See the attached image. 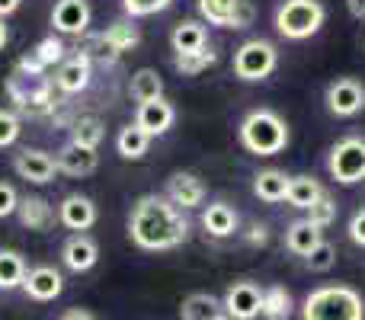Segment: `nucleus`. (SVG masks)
<instances>
[{
	"mask_svg": "<svg viewBox=\"0 0 365 320\" xmlns=\"http://www.w3.org/2000/svg\"><path fill=\"white\" fill-rule=\"evenodd\" d=\"M6 42H10V29H6V19H0V51L6 48Z\"/></svg>",
	"mask_w": 365,
	"mask_h": 320,
	"instance_id": "44",
	"label": "nucleus"
},
{
	"mask_svg": "<svg viewBox=\"0 0 365 320\" xmlns=\"http://www.w3.org/2000/svg\"><path fill=\"white\" fill-rule=\"evenodd\" d=\"M218 61V51L208 45V48L195 51V55H182V58H173V68L180 71L182 77H199L202 71H208L212 64Z\"/></svg>",
	"mask_w": 365,
	"mask_h": 320,
	"instance_id": "32",
	"label": "nucleus"
},
{
	"mask_svg": "<svg viewBox=\"0 0 365 320\" xmlns=\"http://www.w3.org/2000/svg\"><path fill=\"white\" fill-rule=\"evenodd\" d=\"M237 138L244 151L257 158H276L289 148V125L272 109H250L237 125Z\"/></svg>",
	"mask_w": 365,
	"mask_h": 320,
	"instance_id": "2",
	"label": "nucleus"
},
{
	"mask_svg": "<svg viewBox=\"0 0 365 320\" xmlns=\"http://www.w3.org/2000/svg\"><path fill=\"white\" fill-rule=\"evenodd\" d=\"M244 240H247V244H250V247H263L266 240H269V227H266V224H259V221H253V224H250V231H244Z\"/></svg>",
	"mask_w": 365,
	"mask_h": 320,
	"instance_id": "40",
	"label": "nucleus"
},
{
	"mask_svg": "<svg viewBox=\"0 0 365 320\" xmlns=\"http://www.w3.org/2000/svg\"><path fill=\"white\" fill-rule=\"evenodd\" d=\"M16 221L26 227V231L45 234L58 224V208L51 205L48 199H42V195H19Z\"/></svg>",
	"mask_w": 365,
	"mask_h": 320,
	"instance_id": "18",
	"label": "nucleus"
},
{
	"mask_svg": "<svg viewBox=\"0 0 365 320\" xmlns=\"http://www.w3.org/2000/svg\"><path fill=\"white\" fill-rule=\"evenodd\" d=\"M218 320H231V317H227V314H225V317H218Z\"/></svg>",
	"mask_w": 365,
	"mask_h": 320,
	"instance_id": "45",
	"label": "nucleus"
},
{
	"mask_svg": "<svg viewBox=\"0 0 365 320\" xmlns=\"http://www.w3.org/2000/svg\"><path fill=\"white\" fill-rule=\"evenodd\" d=\"M64 51H68V48H64V38L51 32V36L38 38L36 48H32V55L38 58V64H42L45 71H48V68H55V64H61V61H64Z\"/></svg>",
	"mask_w": 365,
	"mask_h": 320,
	"instance_id": "33",
	"label": "nucleus"
},
{
	"mask_svg": "<svg viewBox=\"0 0 365 320\" xmlns=\"http://www.w3.org/2000/svg\"><path fill=\"white\" fill-rule=\"evenodd\" d=\"M292 314H295V298H292V291L285 289V285H269V289H263V311H259V317L289 320Z\"/></svg>",
	"mask_w": 365,
	"mask_h": 320,
	"instance_id": "30",
	"label": "nucleus"
},
{
	"mask_svg": "<svg viewBox=\"0 0 365 320\" xmlns=\"http://www.w3.org/2000/svg\"><path fill=\"white\" fill-rule=\"evenodd\" d=\"M327 19V6L321 0H282L276 6V32L289 42H304V38L317 36Z\"/></svg>",
	"mask_w": 365,
	"mask_h": 320,
	"instance_id": "4",
	"label": "nucleus"
},
{
	"mask_svg": "<svg viewBox=\"0 0 365 320\" xmlns=\"http://www.w3.org/2000/svg\"><path fill=\"white\" fill-rule=\"evenodd\" d=\"M170 45H173V58L195 55V51L208 48V29L199 19H180L170 32Z\"/></svg>",
	"mask_w": 365,
	"mask_h": 320,
	"instance_id": "21",
	"label": "nucleus"
},
{
	"mask_svg": "<svg viewBox=\"0 0 365 320\" xmlns=\"http://www.w3.org/2000/svg\"><path fill=\"white\" fill-rule=\"evenodd\" d=\"M19 132H23V122L13 109H4L0 106V151L4 148H13L19 141Z\"/></svg>",
	"mask_w": 365,
	"mask_h": 320,
	"instance_id": "37",
	"label": "nucleus"
},
{
	"mask_svg": "<svg viewBox=\"0 0 365 320\" xmlns=\"http://www.w3.org/2000/svg\"><path fill=\"white\" fill-rule=\"evenodd\" d=\"M173 122H177V109H173V103L164 100V96H160V100H151V103H141V106L135 109V125H138L151 141L170 132Z\"/></svg>",
	"mask_w": 365,
	"mask_h": 320,
	"instance_id": "16",
	"label": "nucleus"
},
{
	"mask_svg": "<svg viewBox=\"0 0 365 320\" xmlns=\"http://www.w3.org/2000/svg\"><path fill=\"white\" fill-rule=\"evenodd\" d=\"M13 173L32 186H48L58 176V160L55 154L42 151V148H19L13 154Z\"/></svg>",
	"mask_w": 365,
	"mask_h": 320,
	"instance_id": "8",
	"label": "nucleus"
},
{
	"mask_svg": "<svg viewBox=\"0 0 365 320\" xmlns=\"http://www.w3.org/2000/svg\"><path fill=\"white\" fill-rule=\"evenodd\" d=\"M164 195L180 208V212H192V208L205 205L208 189L195 173H189V170H177V173H170V180H167Z\"/></svg>",
	"mask_w": 365,
	"mask_h": 320,
	"instance_id": "12",
	"label": "nucleus"
},
{
	"mask_svg": "<svg viewBox=\"0 0 365 320\" xmlns=\"http://www.w3.org/2000/svg\"><path fill=\"white\" fill-rule=\"evenodd\" d=\"M100 212H96V202L83 192H71L58 202V224H64L74 234H87L96 224Z\"/></svg>",
	"mask_w": 365,
	"mask_h": 320,
	"instance_id": "13",
	"label": "nucleus"
},
{
	"mask_svg": "<svg viewBox=\"0 0 365 320\" xmlns=\"http://www.w3.org/2000/svg\"><path fill=\"white\" fill-rule=\"evenodd\" d=\"M96 42H100L113 58H119V55L132 51L135 45L141 42V32H138V26H135V19L125 16V19H115V23H109L106 29L96 36Z\"/></svg>",
	"mask_w": 365,
	"mask_h": 320,
	"instance_id": "20",
	"label": "nucleus"
},
{
	"mask_svg": "<svg viewBox=\"0 0 365 320\" xmlns=\"http://www.w3.org/2000/svg\"><path fill=\"white\" fill-rule=\"evenodd\" d=\"M231 68H234V77H240V81H247V83L266 81V77L279 68V51H276V45L266 42V38H250V42H244L234 51Z\"/></svg>",
	"mask_w": 365,
	"mask_h": 320,
	"instance_id": "5",
	"label": "nucleus"
},
{
	"mask_svg": "<svg viewBox=\"0 0 365 320\" xmlns=\"http://www.w3.org/2000/svg\"><path fill=\"white\" fill-rule=\"evenodd\" d=\"M23 291H26V298H32V301H38V304H48V301H55V298H61V291H64L61 269H58V266H48V263L29 266Z\"/></svg>",
	"mask_w": 365,
	"mask_h": 320,
	"instance_id": "14",
	"label": "nucleus"
},
{
	"mask_svg": "<svg viewBox=\"0 0 365 320\" xmlns=\"http://www.w3.org/2000/svg\"><path fill=\"white\" fill-rule=\"evenodd\" d=\"M321 240H324V231H317L308 218H298L285 227V250L295 253V257H311V250Z\"/></svg>",
	"mask_w": 365,
	"mask_h": 320,
	"instance_id": "23",
	"label": "nucleus"
},
{
	"mask_svg": "<svg viewBox=\"0 0 365 320\" xmlns=\"http://www.w3.org/2000/svg\"><path fill=\"white\" fill-rule=\"evenodd\" d=\"M100 263V244H96L90 234H71L61 244V266L68 272H90Z\"/></svg>",
	"mask_w": 365,
	"mask_h": 320,
	"instance_id": "17",
	"label": "nucleus"
},
{
	"mask_svg": "<svg viewBox=\"0 0 365 320\" xmlns=\"http://www.w3.org/2000/svg\"><path fill=\"white\" fill-rule=\"evenodd\" d=\"M189 218L167 195L148 192L128 212V240L145 253H170L189 240Z\"/></svg>",
	"mask_w": 365,
	"mask_h": 320,
	"instance_id": "1",
	"label": "nucleus"
},
{
	"mask_svg": "<svg viewBox=\"0 0 365 320\" xmlns=\"http://www.w3.org/2000/svg\"><path fill=\"white\" fill-rule=\"evenodd\" d=\"M304 266H308L311 272H327L336 266V247L327 244V240H321V244L311 250V257H304Z\"/></svg>",
	"mask_w": 365,
	"mask_h": 320,
	"instance_id": "36",
	"label": "nucleus"
},
{
	"mask_svg": "<svg viewBox=\"0 0 365 320\" xmlns=\"http://www.w3.org/2000/svg\"><path fill=\"white\" fill-rule=\"evenodd\" d=\"M346 10L353 13L356 19H365V0H346Z\"/></svg>",
	"mask_w": 365,
	"mask_h": 320,
	"instance_id": "43",
	"label": "nucleus"
},
{
	"mask_svg": "<svg viewBox=\"0 0 365 320\" xmlns=\"http://www.w3.org/2000/svg\"><path fill=\"white\" fill-rule=\"evenodd\" d=\"M26 272H29V263L19 250L13 247H0V291H13L23 289Z\"/></svg>",
	"mask_w": 365,
	"mask_h": 320,
	"instance_id": "26",
	"label": "nucleus"
},
{
	"mask_svg": "<svg viewBox=\"0 0 365 320\" xmlns=\"http://www.w3.org/2000/svg\"><path fill=\"white\" fill-rule=\"evenodd\" d=\"M237 224H240V218L227 202H212V205L202 208V227L212 237H231L237 231Z\"/></svg>",
	"mask_w": 365,
	"mask_h": 320,
	"instance_id": "22",
	"label": "nucleus"
},
{
	"mask_svg": "<svg viewBox=\"0 0 365 320\" xmlns=\"http://www.w3.org/2000/svg\"><path fill=\"white\" fill-rule=\"evenodd\" d=\"M16 205H19V192L13 182L0 180V218H10V215H16Z\"/></svg>",
	"mask_w": 365,
	"mask_h": 320,
	"instance_id": "38",
	"label": "nucleus"
},
{
	"mask_svg": "<svg viewBox=\"0 0 365 320\" xmlns=\"http://www.w3.org/2000/svg\"><path fill=\"white\" fill-rule=\"evenodd\" d=\"M349 240H353L356 247H365V208L356 212L353 221H349Z\"/></svg>",
	"mask_w": 365,
	"mask_h": 320,
	"instance_id": "39",
	"label": "nucleus"
},
{
	"mask_svg": "<svg viewBox=\"0 0 365 320\" xmlns=\"http://www.w3.org/2000/svg\"><path fill=\"white\" fill-rule=\"evenodd\" d=\"M336 215H340V205H336L334 199H330L327 192L321 195V199L314 202V205L308 208V221L317 227V231H324V227H330L336 221Z\"/></svg>",
	"mask_w": 365,
	"mask_h": 320,
	"instance_id": "34",
	"label": "nucleus"
},
{
	"mask_svg": "<svg viewBox=\"0 0 365 320\" xmlns=\"http://www.w3.org/2000/svg\"><path fill=\"white\" fill-rule=\"evenodd\" d=\"M23 6V0H0V19H6V16H13V13Z\"/></svg>",
	"mask_w": 365,
	"mask_h": 320,
	"instance_id": "42",
	"label": "nucleus"
},
{
	"mask_svg": "<svg viewBox=\"0 0 365 320\" xmlns=\"http://www.w3.org/2000/svg\"><path fill=\"white\" fill-rule=\"evenodd\" d=\"M173 0H122V10L128 19H145V16H158L170 6Z\"/></svg>",
	"mask_w": 365,
	"mask_h": 320,
	"instance_id": "35",
	"label": "nucleus"
},
{
	"mask_svg": "<svg viewBox=\"0 0 365 320\" xmlns=\"http://www.w3.org/2000/svg\"><path fill=\"white\" fill-rule=\"evenodd\" d=\"M327 170L340 186H356L365 180V138L346 135L327 154Z\"/></svg>",
	"mask_w": 365,
	"mask_h": 320,
	"instance_id": "6",
	"label": "nucleus"
},
{
	"mask_svg": "<svg viewBox=\"0 0 365 320\" xmlns=\"http://www.w3.org/2000/svg\"><path fill=\"white\" fill-rule=\"evenodd\" d=\"M285 192H289V173H285V170L269 167L253 176V195H257L259 202L276 205V202H285Z\"/></svg>",
	"mask_w": 365,
	"mask_h": 320,
	"instance_id": "24",
	"label": "nucleus"
},
{
	"mask_svg": "<svg viewBox=\"0 0 365 320\" xmlns=\"http://www.w3.org/2000/svg\"><path fill=\"white\" fill-rule=\"evenodd\" d=\"M58 320H96V314L93 311H87V308H68Z\"/></svg>",
	"mask_w": 365,
	"mask_h": 320,
	"instance_id": "41",
	"label": "nucleus"
},
{
	"mask_svg": "<svg viewBox=\"0 0 365 320\" xmlns=\"http://www.w3.org/2000/svg\"><path fill=\"white\" fill-rule=\"evenodd\" d=\"M218 317H225V304H221V298L208 295V291H192L180 304V320H218Z\"/></svg>",
	"mask_w": 365,
	"mask_h": 320,
	"instance_id": "25",
	"label": "nucleus"
},
{
	"mask_svg": "<svg viewBox=\"0 0 365 320\" xmlns=\"http://www.w3.org/2000/svg\"><path fill=\"white\" fill-rule=\"evenodd\" d=\"M55 160H58V173L74 176V180H83V176L96 173V167H100V154L90 151V148L74 145V141H68V145L55 154Z\"/></svg>",
	"mask_w": 365,
	"mask_h": 320,
	"instance_id": "19",
	"label": "nucleus"
},
{
	"mask_svg": "<svg viewBox=\"0 0 365 320\" xmlns=\"http://www.w3.org/2000/svg\"><path fill=\"white\" fill-rule=\"evenodd\" d=\"M302 320H365V301L353 285H321L302 301Z\"/></svg>",
	"mask_w": 365,
	"mask_h": 320,
	"instance_id": "3",
	"label": "nucleus"
},
{
	"mask_svg": "<svg viewBox=\"0 0 365 320\" xmlns=\"http://www.w3.org/2000/svg\"><path fill=\"white\" fill-rule=\"evenodd\" d=\"M128 93H132V100L138 103V106L141 103L160 100V96H164V77L154 68H138L132 74V81H128Z\"/></svg>",
	"mask_w": 365,
	"mask_h": 320,
	"instance_id": "28",
	"label": "nucleus"
},
{
	"mask_svg": "<svg viewBox=\"0 0 365 320\" xmlns=\"http://www.w3.org/2000/svg\"><path fill=\"white\" fill-rule=\"evenodd\" d=\"M324 195V186L314 180V176H289V192H285V202L298 212H308L317 199Z\"/></svg>",
	"mask_w": 365,
	"mask_h": 320,
	"instance_id": "27",
	"label": "nucleus"
},
{
	"mask_svg": "<svg viewBox=\"0 0 365 320\" xmlns=\"http://www.w3.org/2000/svg\"><path fill=\"white\" fill-rule=\"evenodd\" d=\"M324 103H327V113L336 115V119H353L365 109V87L356 77H336L334 83L324 93Z\"/></svg>",
	"mask_w": 365,
	"mask_h": 320,
	"instance_id": "10",
	"label": "nucleus"
},
{
	"mask_svg": "<svg viewBox=\"0 0 365 320\" xmlns=\"http://www.w3.org/2000/svg\"><path fill=\"white\" fill-rule=\"evenodd\" d=\"M103 138H106V122L96 119V115H81V119L71 125V141L90 151H100Z\"/></svg>",
	"mask_w": 365,
	"mask_h": 320,
	"instance_id": "31",
	"label": "nucleus"
},
{
	"mask_svg": "<svg viewBox=\"0 0 365 320\" xmlns=\"http://www.w3.org/2000/svg\"><path fill=\"white\" fill-rule=\"evenodd\" d=\"M199 16L218 29H247L253 19L250 0H195Z\"/></svg>",
	"mask_w": 365,
	"mask_h": 320,
	"instance_id": "7",
	"label": "nucleus"
},
{
	"mask_svg": "<svg viewBox=\"0 0 365 320\" xmlns=\"http://www.w3.org/2000/svg\"><path fill=\"white\" fill-rule=\"evenodd\" d=\"M90 19L93 10L87 0H55L51 6V26L58 36H83L90 29Z\"/></svg>",
	"mask_w": 365,
	"mask_h": 320,
	"instance_id": "15",
	"label": "nucleus"
},
{
	"mask_svg": "<svg viewBox=\"0 0 365 320\" xmlns=\"http://www.w3.org/2000/svg\"><path fill=\"white\" fill-rule=\"evenodd\" d=\"M221 304H225V314L231 320H257L263 311V289L250 279H240V282L227 285Z\"/></svg>",
	"mask_w": 365,
	"mask_h": 320,
	"instance_id": "11",
	"label": "nucleus"
},
{
	"mask_svg": "<svg viewBox=\"0 0 365 320\" xmlns=\"http://www.w3.org/2000/svg\"><path fill=\"white\" fill-rule=\"evenodd\" d=\"M148 148H151V138H148L135 122L122 125L119 135H115V151H119L122 160H141L148 154Z\"/></svg>",
	"mask_w": 365,
	"mask_h": 320,
	"instance_id": "29",
	"label": "nucleus"
},
{
	"mask_svg": "<svg viewBox=\"0 0 365 320\" xmlns=\"http://www.w3.org/2000/svg\"><path fill=\"white\" fill-rule=\"evenodd\" d=\"M51 83H55V90L64 96L83 93V90L93 83V58H90V51H74L71 58H64V61L58 64Z\"/></svg>",
	"mask_w": 365,
	"mask_h": 320,
	"instance_id": "9",
	"label": "nucleus"
}]
</instances>
